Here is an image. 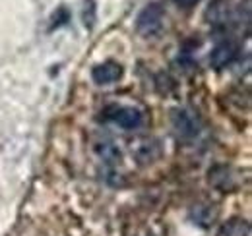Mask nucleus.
Wrapping results in <instances>:
<instances>
[{
	"instance_id": "3",
	"label": "nucleus",
	"mask_w": 252,
	"mask_h": 236,
	"mask_svg": "<svg viewBox=\"0 0 252 236\" xmlns=\"http://www.w3.org/2000/svg\"><path fill=\"white\" fill-rule=\"evenodd\" d=\"M105 118L113 124L125 128V130H136L142 126V113L134 107L126 105H111L105 109Z\"/></svg>"
},
{
	"instance_id": "4",
	"label": "nucleus",
	"mask_w": 252,
	"mask_h": 236,
	"mask_svg": "<svg viewBox=\"0 0 252 236\" xmlns=\"http://www.w3.org/2000/svg\"><path fill=\"white\" fill-rule=\"evenodd\" d=\"M239 59V45L231 39H225L218 43L214 49H212V55H210V64L212 68L216 70H223L227 66H231L235 60Z\"/></svg>"
},
{
	"instance_id": "2",
	"label": "nucleus",
	"mask_w": 252,
	"mask_h": 236,
	"mask_svg": "<svg viewBox=\"0 0 252 236\" xmlns=\"http://www.w3.org/2000/svg\"><path fill=\"white\" fill-rule=\"evenodd\" d=\"M163 20H165V8L159 2H152L148 4L136 18V30L138 33L152 37L161 31L163 28Z\"/></svg>"
},
{
	"instance_id": "10",
	"label": "nucleus",
	"mask_w": 252,
	"mask_h": 236,
	"mask_svg": "<svg viewBox=\"0 0 252 236\" xmlns=\"http://www.w3.org/2000/svg\"><path fill=\"white\" fill-rule=\"evenodd\" d=\"M82 22L88 30H94L95 22H97V6L94 0H86L84 2V10H82Z\"/></svg>"
},
{
	"instance_id": "11",
	"label": "nucleus",
	"mask_w": 252,
	"mask_h": 236,
	"mask_svg": "<svg viewBox=\"0 0 252 236\" xmlns=\"http://www.w3.org/2000/svg\"><path fill=\"white\" fill-rule=\"evenodd\" d=\"M97 151H99V155L103 157V159H107L109 163H115L117 159H121V151L115 148L113 144H99L97 146Z\"/></svg>"
},
{
	"instance_id": "6",
	"label": "nucleus",
	"mask_w": 252,
	"mask_h": 236,
	"mask_svg": "<svg viewBox=\"0 0 252 236\" xmlns=\"http://www.w3.org/2000/svg\"><path fill=\"white\" fill-rule=\"evenodd\" d=\"M121 78H123V66L113 62V60L97 64L92 70V80L97 86H111V84L119 82Z\"/></svg>"
},
{
	"instance_id": "7",
	"label": "nucleus",
	"mask_w": 252,
	"mask_h": 236,
	"mask_svg": "<svg viewBox=\"0 0 252 236\" xmlns=\"http://www.w3.org/2000/svg\"><path fill=\"white\" fill-rule=\"evenodd\" d=\"M208 180L214 188L223 190V192H229L235 188V178L231 175V169L225 167V165H216L214 169H210L208 173Z\"/></svg>"
},
{
	"instance_id": "13",
	"label": "nucleus",
	"mask_w": 252,
	"mask_h": 236,
	"mask_svg": "<svg viewBox=\"0 0 252 236\" xmlns=\"http://www.w3.org/2000/svg\"><path fill=\"white\" fill-rule=\"evenodd\" d=\"M177 6H181V8H192V6H196L200 0H173Z\"/></svg>"
},
{
	"instance_id": "1",
	"label": "nucleus",
	"mask_w": 252,
	"mask_h": 236,
	"mask_svg": "<svg viewBox=\"0 0 252 236\" xmlns=\"http://www.w3.org/2000/svg\"><path fill=\"white\" fill-rule=\"evenodd\" d=\"M171 124H173V130H175L177 138L179 140H187V142L194 140L202 130L200 115L190 107L175 109L171 113Z\"/></svg>"
},
{
	"instance_id": "12",
	"label": "nucleus",
	"mask_w": 252,
	"mask_h": 236,
	"mask_svg": "<svg viewBox=\"0 0 252 236\" xmlns=\"http://www.w3.org/2000/svg\"><path fill=\"white\" fill-rule=\"evenodd\" d=\"M70 22V12H68V8H59L55 14H53V26H51V30H55V28H63Z\"/></svg>"
},
{
	"instance_id": "9",
	"label": "nucleus",
	"mask_w": 252,
	"mask_h": 236,
	"mask_svg": "<svg viewBox=\"0 0 252 236\" xmlns=\"http://www.w3.org/2000/svg\"><path fill=\"white\" fill-rule=\"evenodd\" d=\"M190 217L204 229H208L216 219H218V211L214 206H194L190 211Z\"/></svg>"
},
{
	"instance_id": "8",
	"label": "nucleus",
	"mask_w": 252,
	"mask_h": 236,
	"mask_svg": "<svg viewBox=\"0 0 252 236\" xmlns=\"http://www.w3.org/2000/svg\"><path fill=\"white\" fill-rule=\"evenodd\" d=\"M216 236H251V223L247 219H229L227 223H223Z\"/></svg>"
},
{
	"instance_id": "5",
	"label": "nucleus",
	"mask_w": 252,
	"mask_h": 236,
	"mask_svg": "<svg viewBox=\"0 0 252 236\" xmlns=\"http://www.w3.org/2000/svg\"><path fill=\"white\" fill-rule=\"evenodd\" d=\"M206 20L214 28H227L233 22V10L227 0H214L206 10Z\"/></svg>"
}]
</instances>
